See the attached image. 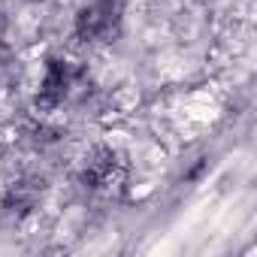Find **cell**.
<instances>
[{
    "label": "cell",
    "instance_id": "obj_1",
    "mask_svg": "<svg viewBox=\"0 0 257 257\" xmlns=\"http://www.w3.org/2000/svg\"><path fill=\"white\" fill-rule=\"evenodd\" d=\"M85 70L64 58V55H49L43 61V70H40V79H37V94H34V103L40 112H55L58 106H64L70 100V94L79 88Z\"/></svg>",
    "mask_w": 257,
    "mask_h": 257
},
{
    "label": "cell",
    "instance_id": "obj_2",
    "mask_svg": "<svg viewBox=\"0 0 257 257\" xmlns=\"http://www.w3.org/2000/svg\"><path fill=\"white\" fill-rule=\"evenodd\" d=\"M121 31V0H91L73 16V40L85 46L112 43Z\"/></svg>",
    "mask_w": 257,
    "mask_h": 257
},
{
    "label": "cell",
    "instance_id": "obj_3",
    "mask_svg": "<svg viewBox=\"0 0 257 257\" xmlns=\"http://www.w3.org/2000/svg\"><path fill=\"white\" fill-rule=\"evenodd\" d=\"M121 173V155L112 146H94L79 170V185L88 191H100L106 185H112Z\"/></svg>",
    "mask_w": 257,
    "mask_h": 257
},
{
    "label": "cell",
    "instance_id": "obj_4",
    "mask_svg": "<svg viewBox=\"0 0 257 257\" xmlns=\"http://www.w3.org/2000/svg\"><path fill=\"white\" fill-rule=\"evenodd\" d=\"M43 197H46V179H40V176H19L7 188L0 206H4L10 215H16V218H31L40 209Z\"/></svg>",
    "mask_w": 257,
    "mask_h": 257
},
{
    "label": "cell",
    "instance_id": "obj_5",
    "mask_svg": "<svg viewBox=\"0 0 257 257\" xmlns=\"http://www.w3.org/2000/svg\"><path fill=\"white\" fill-rule=\"evenodd\" d=\"M25 4H43V0H25Z\"/></svg>",
    "mask_w": 257,
    "mask_h": 257
},
{
    "label": "cell",
    "instance_id": "obj_6",
    "mask_svg": "<svg viewBox=\"0 0 257 257\" xmlns=\"http://www.w3.org/2000/svg\"><path fill=\"white\" fill-rule=\"evenodd\" d=\"M197 4H212V0H197Z\"/></svg>",
    "mask_w": 257,
    "mask_h": 257
}]
</instances>
